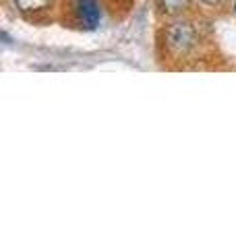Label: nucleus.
Listing matches in <instances>:
<instances>
[{
    "instance_id": "nucleus-1",
    "label": "nucleus",
    "mask_w": 236,
    "mask_h": 248,
    "mask_svg": "<svg viewBox=\"0 0 236 248\" xmlns=\"http://www.w3.org/2000/svg\"><path fill=\"white\" fill-rule=\"evenodd\" d=\"M197 42H199V33L191 21H174L164 29V44L172 56H186L197 46Z\"/></svg>"
},
{
    "instance_id": "nucleus-2",
    "label": "nucleus",
    "mask_w": 236,
    "mask_h": 248,
    "mask_svg": "<svg viewBox=\"0 0 236 248\" xmlns=\"http://www.w3.org/2000/svg\"><path fill=\"white\" fill-rule=\"evenodd\" d=\"M73 13L79 25L85 29H96L101 23V6L98 0H73Z\"/></svg>"
},
{
    "instance_id": "nucleus-3",
    "label": "nucleus",
    "mask_w": 236,
    "mask_h": 248,
    "mask_svg": "<svg viewBox=\"0 0 236 248\" xmlns=\"http://www.w3.org/2000/svg\"><path fill=\"white\" fill-rule=\"evenodd\" d=\"M191 2L193 0H157V9L168 17H178L191 6Z\"/></svg>"
},
{
    "instance_id": "nucleus-4",
    "label": "nucleus",
    "mask_w": 236,
    "mask_h": 248,
    "mask_svg": "<svg viewBox=\"0 0 236 248\" xmlns=\"http://www.w3.org/2000/svg\"><path fill=\"white\" fill-rule=\"evenodd\" d=\"M15 6H17L21 13L31 15V13L48 11L52 6V0H15Z\"/></svg>"
},
{
    "instance_id": "nucleus-5",
    "label": "nucleus",
    "mask_w": 236,
    "mask_h": 248,
    "mask_svg": "<svg viewBox=\"0 0 236 248\" xmlns=\"http://www.w3.org/2000/svg\"><path fill=\"white\" fill-rule=\"evenodd\" d=\"M199 2L203 4H207V6H219V4H224L226 0H199Z\"/></svg>"
},
{
    "instance_id": "nucleus-6",
    "label": "nucleus",
    "mask_w": 236,
    "mask_h": 248,
    "mask_svg": "<svg viewBox=\"0 0 236 248\" xmlns=\"http://www.w3.org/2000/svg\"><path fill=\"white\" fill-rule=\"evenodd\" d=\"M232 9H234V13H236V0H234V6H232Z\"/></svg>"
}]
</instances>
